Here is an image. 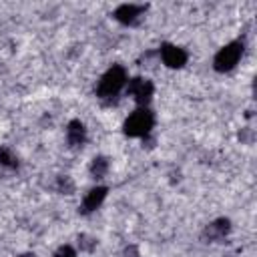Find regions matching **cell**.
I'll use <instances>...</instances> for the list:
<instances>
[{"label":"cell","mask_w":257,"mask_h":257,"mask_svg":"<svg viewBox=\"0 0 257 257\" xmlns=\"http://www.w3.org/2000/svg\"><path fill=\"white\" fill-rule=\"evenodd\" d=\"M153 126H155V114L147 106H141L126 116V120L122 124V133L133 139H143L151 133Z\"/></svg>","instance_id":"1"},{"label":"cell","mask_w":257,"mask_h":257,"mask_svg":"<svg viewBox=\"0 0 257 257\" xmlns=\"http://www.w3.org/2000/svg\"><path fill=\"white\" fill-rule=\"evenodd\" d=\"M126 82H128V80H126V70H124L120 64H114V66H110V68L100 76L98 86H96V94H98L100 98H112V96H116V94L124 88Z\"/></svg>","instance_id":"2"},{"label":"cell","mask_w":257,"mask_h":257,"mask_svg":"<svg viewBox=\"0 0 257 257\" xmlns=\"http://www.w3.org/2000/svg\"><path fill=\"white\" fill-rule=\"evenodd\" d=\"M241 54H243V42L239 40H233L229 44H225L213 58V66L217 72H229L237 66V62L241 60Z\"/></svg>","instance_id":"3"},{"label":"cell","mask_w":257,"mask_h":257,"mask_svg":"<svg viewBox=\"0 0 257 257\" xmlns=\"http://www.w3.org/2000/svg\"><path fill=\"white\" fill-rule=\"evenodd\" d=\"M126 88H128V94L135 98V102L139 106H147L151 102V98H153V92H155L153 82L149 78H143V76L131 78L128 84H126Z\"/></svg>","instance_id":"4"},{"label":"cell","mask_w":257,"mask_h":257,"mask_svg":"<svg viewBox=\"0 0 257 257\" xmlns=\"http://www.w3.org/2000/svg\"><path fill=\"white\" fill-rule=\"evenodd\" d=\"M161 58L169 68H181L187 62V52L175 44L165 42V44H161Z\"/></svg>","instance_id":"5"},{"label":"cell","mask_w":257,"mask_h":257,"mask_svg":"<svg viewBox=\"0 0 257 257\" xmlns=\"http://www.w3.org/2000/svg\"><path fill=\"white\" fill-rule=\"evenodd\" d=\"M145 10H147V6H143V4H120L114 10V20L128 26V24H135Z\"/></svg>","instance_id":"6"},{"label":"cell","mask_w":257,"mask_h":257,"mask_svg":"<svg viewBox=\"0 0 257 257\" xmlns=\"http://www.w3.org/2000/svg\"><path fill=\"white\" fill-rule=\"evenodd\" d=\"M106 193H108V189L106 187H94V189H90L88 193H86V197H84V201H82V213H92V211H96L100 205H102V201L106 199Z\"/></svg>","instance_id":"7"},{"label":"cell","mask_w":257,"mask_h":257,"mask_svg":"<svg viewBox=\"0 0 257 257\" xmlns=\"http://www.w3.org/2000/svg\"><path fill=\"white\" fill-rule=\"evenodd\" d=\"M66 141L70 147H82L84 141H86V128L80 120H70L68 126H66Z\"/></svg>","instance_id":"8"},{"label":"cell","mask_w":257,"mask_h":257,"mask_svg":"<svg viewBox=\"0 0 257 257\" xmlns=\"http://www.w3.org/2000/svg\"><path fill=\"white\" fill-rule=\"evenodd\" d=\"M229 231H231V223H229V219H217L215 223L209 225L207 235H209V239H223Z\"/></svg>","instance_id":"9"},{"label":"cell","mask_w":257,"mask_h":257,"mask_svg":"<svg viewBox=\"0 0 257 257\" xmlns=\"http://www.w3.org/2000/svg\"><path fill=\"white\" fill-rule=\"evenodd\" d=\"M108 171V159L106 157H94L90 163V175L94 179H102Z\"/></svg>","instance_id":"10"},{"label":"cell","mask_w":257,"mask_h":257,"mask_svg":"<svg viewBox=\"0 0 257 257\" xmlns=\"http://www.w3.org/2000/svg\"><path fill=\"white\" fill-rule=\"evenodd\" d=\"M0 165H2V167H8V169H16V167H18V159L12 155L10 149L0 147Z\"/></svg>","instance_id":"11"},{"label":"cell","mask_w":257,"mask_h":257,"mask_svg":"<svg viewBox=\"0 0 257 257\" xmlns=\"http://www.w3.org/2000/svg\"><path fill=\"white\" fill-rule=\"evenodd\" d=\"M54 257H76V251L70 245H60L54 253Z\"/></svg>","instance_id":"12"},{"label":"cell","mask_w":257,"mask_h":257,"mask_svg":"<svg viewBox=\"0 0 257 257\" xmlns=\"http://www.w3.org/2000/svg\"><path fill=\"white\" fill-rule=\"evenodd\" d=\"M60 189H64L66 193H70V191H72V183H70V181L64 177V179H60Z\"/></svg>","instance_id":"13"},{"label":"cell","mask_w":257,"mask_h":257,"mask_svg":"<svg viewBox=\"0 0 257 257\" xmlns=\"http://www.w3.org/2000/svg\"><path fill=\"white\" fill-rule=\"evenodd\" d=\"M20 257H34V255H30V253H26V255H20Z\"/></svg>","instance_id":"14"}]
</instances>
